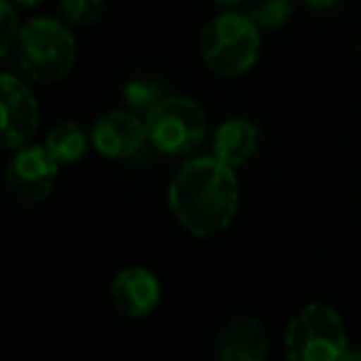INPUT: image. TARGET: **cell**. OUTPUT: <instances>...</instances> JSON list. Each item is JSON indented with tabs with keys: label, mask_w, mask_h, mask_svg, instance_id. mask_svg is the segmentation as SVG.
<instances>
[{
	"label": "cell",
	"mask_w": 361,
	"mask_h": 361,
	"mask_svg": "<svg viewBox=\"0 0 361 361\" xmlns=\"http://www.w3.org/2000/svg\"><path fill=\"white\" fill-rule=\"evenodd\" d=\"M212 3H216L221 10H241L248 0H212Z\"/></svg>",
	"instance_id": "ac0fdd59"
},
{
	"label": "cell",
	"mask_w": 361,
	"mask_h": 361,
	"mask_svg": "<svg viewBox=\"0 0 361 361\" xmlns=\"http://www.w3.org/2000/svg\"><path fill=\"white\" fill-rule=\"evenodd\" d=\"M359 204H361V195H359Z\"/></svg>",
	"instance_id": "7402d4cb"
},
{
	"label": "cell",
	"mask_w": 361,
	"mask_h": 361,
	"mask_svg": "<svg viewBox=\"0 0 361 361\" xmlns=\"http://www.w3.org/2000/svg\"><path fill=\"white\" fill-rule=\"evenodd\" d=\"M121 96H123L126 109L133 111V114L145 116L147 111L157 104V101L165 99L167 91H165V86H162L160 79L143 74V76H133V79L126 81L123 89H121Z\"/></svg>",
	"instance_id": "5bb4252c"
},
{
	"label": "cell",
	"mask_w": 361,
	"mask_h": 361,
	"mask_svg": "<svg viewBox=\"0 0 361 361\" xmlns=\"http://www.w3.org/2000/svg\"><path fill=\"white\" fill-rule=\"evenodd\" d=\"M314 15H334L347 5V0H300Z\"/></svg>",
	"instance_id": "e0dca14e"
},
{
	"label": "cell",
	"mask_w": 361,
	"mask_h": 361,
	"mask_svg": "<svg viewBox=\"0 0 361 361\" xmlns=\"http://www.w3.org/2000/svg\"><path fill=\"white\" fill-rule=\"evenodd\" d=\"M59 162L44 145H23L13 150L5 165V187L8 195L23 207H37L52 197L59 180Z\"/></svg>",
	"instance_id": "52a82bcc"
},
{
	"label": "cell",
	"mask_w": 361,
	"mask_h": 361,
	"mask_svg": "<svg viewBox=\"0 0 361 361\" xmlns=\"http://www.w3.org/2000/svg\"><path fill=\"white\" fill-rule=\"evenodd\" d=\"M91 145L101 157L126 165H147L155 155L150 138H147L145 121L128 109L106 111L96 118L91 128Z\"/></svg>",
	"instance_id": "8992f818"
},
{
	"label": "cell",
	"mask_w": 361,
	"mask_h": 361,
	"mask_svg": "<svg viewBox=\"0 0 361 361\" xmlns=\"http://www.w3.org/2000/svg\"><path fill=\"white\" fill-rule=\"evenodd\" d=\"M258 150H261V128L246 116H231L221 126H216L212 135V155L233 170L248 165L258 155Z\"/></svg>",
	"instance_id": "8fae6325"
},
{
	"label": "cell",
	"mask_w": 361,
	"mask_h": 361,
	"mask_svg": "<svg viewBox=\"0 0 361 361\" xmlns=\"http://www.w3.org/2000/svg\"><path fill=\"white\" fill-rule=\"evenodd\" d=\"M39 101L20 76L0 72V150L32 143L39 128Z\"/></svg>",
	"instance_id": "ba28073f"
},
{
	"label": "cell",
	"mask_w": 361,
	"mask_h": 361,
	"mask_svg": "<svg viewBox=\"0 0 361 361\" xmlns=\"http://www.w3.org/2000/svg\"><path fill=\"white\" fill-rule=\"evenodd\" d=\"M10 3H13L15 8H27V10H32V8H39V5H42L44 0H10Z\"/></svg>",
	"instance_id": "d6986e66"
},
{
	"label": "cell",
	"mask_w": 361,
	"mask_h": 361,
	"mask_svg": "<svg viewBox=\"0 0 361 361\" xmlns=\"http://www.w3.org/2000/svg\"><path fill=\"white\" fill-rule=\"evenodd\" d=\"M344 361H361V342L354 344V347H349L347 359H344Z\"/></svg>",
	"instance_id": "ffe728a7"
},
{
	"label": "cell",
	"mask_w": 361,
	"mask_h": 361,
	"mask_svg": "<svg viewBox=\"0 0 361 361\" xmlns=\"http://www.w3.org/2000/svg\"><path fill=\"white\" fill-rule=\"evenodd\" d=\"M200 57L219 79H241L261 59V30L246 10H221L202 27Z\"/></svg>",
	"instance_id": "7a4b0ae2"
},
{
	"label": "cell",
	"mask_w": 361,
	"mask_h": 361,
	"mask_svg": "<svg viewBox=\"0 0 361 361\" xmlns=\"http://www.w3.org/2000/svg\"><path fill=\"white\" fill-rule=\"evenodd\" d=\"M44 147L47 152L59 162L62 167L76 165L86 157L91 147V133H86V128L79 121H59L44 138Z\"/></svg>",
	"instance_id": "7c38bea8"
},
{
	"label": "cell",
	"mask_w": 361,
	"mask_h": 361,
	"mask_svg": "<svg viewBox=\"0 0 361 361\" xmlns=\"http://www.w3.org/2000/svg\"><path fill=\"white\" fill-rule=\"evenodd\" d=\"M298 0H248L246 15L258 25L261 32H276L293 20Z\"/></svg>",
	"instance_id": "4fadbf2b"
},
{
	"label": "cell",
	"mask_w": 361,
	"mask_h": 361,
	"mask_svg": "<svg viewBox=\"0 0 361 361\" xmlns=\"http://www.w3.org/2000/svg\"><path fill=\"white\" fill-rule=\"evenodd\" d=\"M143 121L155 152L167 157L192 155L209 133L204 106L182 94H167L147 111Z\"/></svg>",
	"instance_id": "5b68a950"
},
{
	"label": "cell",
	"mask_w": 361,
	"mask_h": 361,
	"mask_svg": "<svg viewBox=\"0 0 361 361\" xmlns=\"http://www.w3.org/2000/svg\"><path fill=\"white\" fill-rule=\"evenodd\" d=\"M62 20L72 27H91L101 23L109 10V0H59Z\"/></svg>",
	"instance_id": "9a60e30c"
},
{
	"label": "cell",
	"mask_w": 361,
	"mask_h": 361,
	"mask_svg": "<svg viewBox=\"0 0 361 361\" xmlns=\"http://www.w3.org/2000/svg\"><path fill=\"white\" fill-rule=\"evenodd\" d=\"M167 207L190 236H219L236 221L241 207V185L236 170L212 152L190 157L170 180Z\"/></svg>",
	"instance_id": "6da1fadb"
},
{
	"label": "cell",
	"mask_w": 361,
	"mask_h": 361,
	"mask_svg": "<svg viewBox=\"0 0 361 361\" xmlns=\"http://www.w3.org/2000/svg\"><path fill=\"white\" fill-rule=\"evenodd\" d=\"M111 305L118 314L128 319L150 317L162 300L160 278L143 266L123 268L118 276L111 281Z\"/></svg>",
	"instance_id": "9c48e42d"
},
{
	"label": "cell",
	"mask_w": 361,
	"mask_h": 361,
	"mask_svg": "<svg viewBox=\"0 0 361 361\" xmlns=\"http://www.w3.org/2000/svg\"><path fill=\"white\" fill-rule=\"evenodd\" d=\"M20 30L23 23H20L18 8L10 0H0V59H5L15 49Z\"/></svg>",
	"instance_id": "2e32d148"
},
{
	"label": "cell",
	"mask_w": 361,
	"mask_h": 361,
	"mask_svg": "<svg viewBox=\"0 0 361 361\" xmlns=\"http://www.w3.org/2000/svg\"><path fill=\"white\" fill-rule=\"evenodd\" d=\"M359 54H361V39H359Z\"/></svg>",
	"instance_id": "44dd1931"
},
{
	"label": "cell",
	"mask_w": 361,
	"mask_h": 361,
	"mask_svg": "<svg viewBox=\"0 0 361 361\" xmlns=\"http://www.w3.org/2000/svg\"><path fill=\"white\" fill-rule=\"evenodd\" d=\"M216 361H268L271 339L261 319L233 314L219 327L214 337Z\"/></svg>",
	"instance_id": "30bf717a"
},
{
	"label": "cell",
	"mask_w": 361,
	"mask_h": 361,
	"mask_svg": "<svg viewBox=\"0 0 361 361\" xmlns=\"http://www.w3.org/2000/svg\"><path fill=\"white\" fill-rule=\"evenodd\" d=\"M15 52L20 69L30 79L39 84H57L74 72L79 44L72 25L49 15H37L23 23Z\"/></svg>",
	"instance_id": "3957f363"
},
{
	"label": "cell",
	"mask_w": 361,
	"mask_h": 361,
	"mask_svg": "<svg viewBox=\"0 0 361 361\" xmlns=\"http://www.w3.org/2000/svg\"><path fill=\"white\" fill-rule=\"evenodd\" d=\"M283 347L288 361H344L352 344L339 310L307 302L288 319Z\"/></svg>",
	"instance_id": "277c9868"
}]
</instances>
